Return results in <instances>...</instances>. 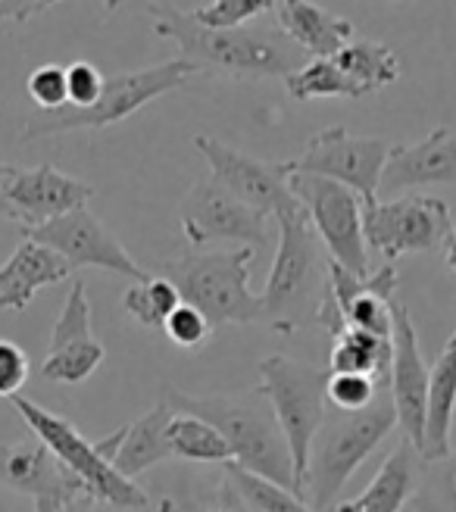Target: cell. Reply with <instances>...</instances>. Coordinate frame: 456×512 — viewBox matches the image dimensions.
I'll list each match as a JSON object with an SVG mask.
<instances>
[{
  "mask_svg": "<svg viewBox=\"0 0 456 512\" xmlns=\"http://www.w3.org/2000/svg\"><path fill=\"white\" fill-rule=\"evenodd\" d=\"M147 16L154 32L166 41H175L182 60L194 63L200 72H219L228 79H288L303 66V54L272 29H204L191 19L188 10L172 4H150Z\"/></svg>",
  "mask_w": 456,
  "mask_h": 512,
  "instance_id": "cell-1",
  "label": "cell"
},
{
  "mask_svg": "<svg viewBox=\"0 0 456 512\" xmlns=\"http://www.w3.org/2000/svg\"><path fill=\"white\" fill-rule=\"evenodd\" d=\"M163 400L175 413H188L210 422L225 438L228 450H232L235 466L260 478H269L297 494L291 450L282 434V425H278L269 400L257 388L244 394H210V397H191L185 391L163 388Z\"/></svg>",
  "mask_w": 456,
  "mask_h": 512,
  "instance_id": "cell-2",
  "label": "cell"
},
{
  "mask_svg": "<svg viewBox=\"0 0 456 512\" xmlns=\"http://www.w3.org/2000/svg\"><path fill=\"white\" fill-rule=\"evenodd\" d=\"M394 428L397 413L388 388H382L375 403L360 409V413H341V409L328 406L325 422L310 447L307 475H303V500L310 503V509L325 512L328 506H335L344 484L360 472L372 450Z\"/></svg>",
  "mask_w": 456,
  "mask_h": 512,
  "instance_id": "cell-3",
  "label": "cell"
},
{
  "mask_svg": "<svg viewBox=\"0 0 456 512\" xmlns=\"http://www.w3.org/2000/svg\"><path fill=\"white\" fill-rule=\"evenodd\" d=\"M278 228H282V241H278L260 303L263 322H269L278 335H294L303 322H316L332 260L325 256V247L303 210L282 219Z\"/></svg>",
  "mask_w": 456,
  "mask_h": 512,
  "instance_id": "cell-4",
  "label": "cell"
},
{
  "mask_svg": "<svg viewBox=\"0 0 456 512\" xmlns=\"http://www.w3.org/2000/svg\"><path fill=\"white\" fill-rule=\"evenodd\" d=\"M194 75H200V69L182 57L147 66V69L110 75L104 82V94H100L97 104L88 110H75L66 104L63 110H50V113L35 110L32 116H25L19 125V141H38V138H50V135L85 132V128L94 132V128L119 125L129 116H135L141 107H147L150 100H157L169 91H179L182 85H188L194 79Z\"/></svg>",
  "mask_w": 456,
  "mask_h": 512,
  "instance_id": "cell-5",
  "label": "cell"
},
{
  "mask_svg": "<svg viewBox=\"0 0 456 512\" xmlns=\"http://www.w3.org/2000/svg\"><path fill=\"white\" fill-rule=\"evenodd\" d=\"M253 263H257V253L250 247L210 253L194 250L182 260L166 263L163 278L172 281L182 303L204 313L213 331L222 325H253L263 322V303L247 285Z\"/></svg>",
  "mask_w": 456,
  "mask_h": 512,
  "instance_id": "cell-6",
  "label": "cell"
},
{
  "mask_svg": "<svg viewBox=\"0 0 456 512\" xmlns=\"http://www.w3.org/2000/svg\"><path fill=\"white\" fill-rule=\"evenodd\" d=\"M260 384L257 391L269 400L272 413L282 425V434L291 450L294 484L303 497V475H307V459L316 431L325 422V388H328V369L291 360V356L272 353L257 366Z\"/></svg>",
  "mask_w": 456,
  "mask_h": 512,
  "instance_id": "cell-7",
  "label": "cell"
},
{
  "mask_svg": "<svg viewBox=\"0 0 456 512\" xmlns=\"http://www.w3.org/2000/svg\"><path fill=\"white\" fill-rule=\"evenodd\" d=\"M10 403L19 413V419L29 425V431L35 434V438L85 484L94 503H107L113 509H135V512L150 506V497L138 488V484L125 481L110 466V459L97 450V444L88 441L66 416L50 413V409H44L41 403L22 397V394L13 397Z\"/></svg>",
  "mask_w": 456,
  "mask_h": 512,
  "instance_id": "cell-8",
  "label": "cell"
},
{
  "mask_svg": "<svg viewBox=\"0 0 456 512\" xmlns=\"http://www.w3.org/2000/svg\"><path fill=\"white\" fill-rule=\"evenodd\" d=\"M288 188L307 213L328 260L353 278H366L372 269L363 238V200L350 188L316 175H288Z\"/></svg>",
  "mask_w": 456,
  "mask_h": 512,
  "instance_id": "cell-9",
  "label": "cell"
},
{
  "mask_svg": "<svg viewBox=\"0 0 456 512\" xmlns=\"http://www.w3.org/2000/svg\"><path fill=\"white\" fill-rule=\"evenodd\" d=\"M391 144L382 138H357L344 125L322 128L310 138L300 157L282 160L285 175H316L350 188L363 200V207L378 200V185L388 163Z\"/></svg>",
  "mask_w": 456,
  "mask_h": 512,
  "instance_id": "cell-10",
  "label": "cell"
},
{
  "mask_svg": "<svg viewBox=\"0 0 456 512\" xmlns=\"http://www.w3.org/2000/svg\"><path fill=\"white\" fill-rule=\"evenodd\" d=\"M453 232V213L441 197L403 194L394 200H375L363 207V238L366 247L382 253L385 263L400 256L428 253L444 247Z\"/></svg>",
  "mask_w": 456,
  "mask_h": 512,
  "instance_id": "cell-11",
  "label": "cell"
},
{
  "mask_svg": "<svg viewBox=\"0 0 456 512\" xmlns=\"http://www.w3.org/2000/svg\"><path fill=\"white\" fill-rule=\"evenodd\" d=\"M194 147L204 153L216 182L232 197L247 203L250 210H257L266 219L272 216L275 222L300 213V203L288 188V175L282 163H263L257 157H250V153L207 135H197Z\"/></svg>",
  "mask_w": 456,
  "mask_h": 512,
  "instance_id": "cell-12",
  "label": "cell"
},
{
  "mask_svg": "<svg viewBox=\"0 0 456 512\" xmlns=\"http://www.w3.org/2000/svg\"><path fill=\"white\" fill-rule=\"evenodd\" d=\"M179 225L191 247L207 244H241L253 253H263L269 247L266 216L250 210L247 203L228 194L216 178H200V182L185 194L179 207Z\"/></svg>",
  "mask_w": 456,
  "mask_h": 512,
  "instance_id": "cell-13",
  "label": "cell"
},
{
  "mask_svg": "<svg viewBox=\"0 0 456 512\" xmlns=\"http://www.w3.org/2000/svg\"><path fill=\"white\" fill-rule=\"evenodd\" d=\"M22 238H29L35 244H44L47 250L60 253L72 272L94 266V269L129 278V281H135V285L150 278V272L132 260V253L119 244V238L88 207L75 210L57 222H47L41 228H29V232H22Z\"/></svg>",
  "mask_w": 456,
  "mask_h": 512,
  "instance_id": "cell-14",
  "label": "cell"
},
{
  "mask_svg": "<svg viewBox=\"0 0 456 512\" xmlns=\"http://www.w3.org/2000/svg\"><path fill=\"white\" fill-rule=\"evenodd\" d=\"M0 484L35 503V512H60L75 500H91L88 488L35 434L16 444H0Z\"/></svg>",
  "mask_w": 456,
  "mask_h": 512,
  "instance_id": "cell-15",
  "label": "cell"
},
{
  "mask_svg": "<svg viewBox=\"0 0 456 512\" xmlns=\"http://www.w3.org/2000/svg\"><path fill=\"white\" fill-rule=\"evenodd\" d=\"M91 197L94 188L88 182L44 163L35 169H16L0 197V216L29 232V228H41L75 210H85Z\"/></svg>",
  "mask_w": 456,
  "mask_h": 512,
  "instance_id": "cell-16",
  "label": "cell"
},
{
  "mask_svg": "<svg viewBox=\"0 0 456 512\" xmlns=\"http://www.w3.org/2000/svg\"><path fill=\"white\" fill-rule=\"evenodd\" d=\"M104 360L107 350L94 338L85 281H72V288L63 300V310L54 328H50L41 378L54 384H82L104 366Z\"/></svg>",
  "mask_w": 456,
  "mask_h": 512,
  "instance_id": "cell-17",
  "label": "cell"
},
{
  "mask_svg": "<svg viewBox=\"0 0 456 512\" xmlns=\"http://www.w3.org/2000/svg\"><path fill=\"white\" fill-rule=\"evenodd\" d=\"M394 335H391V375L388 391L397 413V428L403 431L416 450H422V431H425V400H428V375L432 369L425 366V356L419 347L416 325L410 319V310L394 300Z\"/></svg>",
  "mask_w": 456,
  "mask_h": 512,
  "instance_id": "cell-18",
  "label": "cell"
},
{
  "mask_svg": "<svg viewBox=\"0 0 456 512\" xmlns=\"http://www.w3.org/2000/svg\"><path fill=\"white\" fill-rule=\"evenodd\" d=\"M428 185H456V132L444 125L416 144L391 147L378 194L400 197Z\"/></svg>",
  "mask_w": 456,
  "mask_h": 512,
  "instance_id": "cell-19",
  "label": "cell"
},
{
  "mask_svg": "<svg viewBox=\"0 0 456 512\" xmlns=\"http://www.w3.org/2000/svg\"><path fill=\"white\" fill-rule=\"evenodd\" d=\"M172 416H175V409L166 400H160L157 406H150L144 416L110 431L107 438H100L94 444L110 459V466L125 481H135L147 469H154V466L169 463L172 459V450H169Z\"/></svg>",
  "mask_w": 456,
  "mask_h": 512,
  "instance_id": "cell-20",
  "label": "cell"
},
{
  "mask_svg": "<svg viewBox=\"0 0 456 512\" xmlns=\"http://www.w3.org/2000/svg\"><path fill=\"white\" fill-rule=\"evenodd\" d=\"M269 13L282 35L300 54H310L313 60H332L357 32L350 19L328 13L319 4H307V0H272Z\"/></svg>",
  "mask_w": 456,
  "mask_h": 512,
  "instance_id": "cell-21",
  "label": "cell"
},
{
  "mask_svg": "<svg viewBox=\"0 0 456 512\" xmlns=\"http://www.w3.org/2000/svg\"><path fill=\"white\" fill-rule=\"evenodd\" d=\"M69 275L72 269L60 253L22 238V244L10 253V260L0 266V310L25 313L41 288L60 285Z\"/></svg>",
  "mask_w": 456,
  "mask_h": 512,
  "instance_id": "cell-22",
  "label": "cell"
},
{
  "mask_svg": "<svg viewBox=\"0 0 456 512\" xmlns=\"http://www.w3.org/2000/svg\"><path fill=\"white\" fill-rule=\"evenodd\" d=\"M419 469H422L419 450L407 438H400L391 447V453L385 456L382 469H378L375 478L366 484V491L360 497L338 503L335 512H400V509H407L416 494Z\"/></svg>",
  "mask_w": 456,
  "mask_h": 512,
  "instance_id": "cell-23",
  "label": "cell"
},
{
  "mask_svg": "<svg viewBox=\"0 0 456 512\" xmlns=\"http://www.w3.org/2000/svg\"><path fill=\"white\" fill-rule=\"evenodd\" d=\"M456 416V347L447 344L428 375V400H425V431L422 450L425 459H441L450 453V431Z\"/></svg>",
  "mask_w": 456,
  "mask_h": 512,
  "instance_id": "cell-24",
  "label": "cell"
},
{
  "mask_svg": "<svg viewBox=\"0 0 456 512\" xmlns=\"http://www.w3.org/2000/svg\"><path fill=\"white\" fill-rule=\"evenodd\" d=\"M328 375H366L388 384L391 375V341L375 338L360 328H344L332 338Z\"/></svg>",
  "mask_w": 456,
  "mask_h": 512,
  "instance_id": "cell-25",
  "label": "cell"
},
{
  "mask_svg": "<svg viewBox=\"0 0 456 512\" xmlns=\"http://www.w3.org/2000/svg\"><path fill=\"white\" fill-rule=\"evenodd\" d=\"M332 60L338 63V69L347 75V79L363 91V97L394 85L403 75L397 54L388 44H378V41H363V38L357 41L353 38Z\"/></svg>",
  "mask_w": 456,
  "mask_h": 512,
  "instance_id": "cell-26",
  "label": "cell"
},
{
  "mask_svg": "<svg viewBox=\"0 0 456 512\" xmlns=\"http://www.w3.org/2000/svg\"><path fill=\"white\" fill-rule=\"evenodd\" d=\"M219 488H225L247 512H316V509H310L307 500L297 497L291 488H282V484L253 475V472H247V469H241L235 463H228L222 469Z\"/></svg>",
  "mask_w": 456,
  "mask_h": 512,
  "instance_id": "cell-27",
  "label": "cell"
},
{
  "mask_svg": "<svg viewBox=\"0 0 456 512\" xmlns=\"http://www.w3.org/2000/svg\"><path fill=\"white\" fill-rule=\"evenodd\" d=\"M169 450L172 459H185V463H232V450H228L222 434L197 416L175 413L169 422Z\"/></svg>",
  "mask_w": 456,
  "mask_h": 512,
  "instance_id": "cell-28",
  "label": "cell"
},
{
  "mask_svg": "<svg viewBox=\"0 0 456 512\" xmlns=\"http://www.w3.org/2000/svg\"><path fill=\"white\" fill-rule=\"evenodd\" d=\"M182 306L179 291L172 288L169 278H154L138 281L122 294V310L129 313L138 325L144 328H163L166 319Z\"/></svg>",
  "mask_w": 456,
  "mask_h": 512,
  "instance_id": "cell-29",
  "label": "cell"
},
{
  "mask_svg": "<svg viewBox=\"0 0 456 512\" xmlns=\"http://www.w3.org/2000/svg\"><path fill=\"white\" fill-rule=\"evenodd\" d=\"M285 88L294 100H322V97H363L338 69L335 60H310L285 79Z\"/></svg>",
  "mask_w": 456,
  "mask_h": 512,
  "instance_id": "cell-30",
  "label": "cell"
},
{
  "mask_svg": "<svg viewBox=\"0 0 456 512\" xmlns=\"http://www.w3.org/2000/svg\"><path fill=\"white\" fill-rule=\"evenodd\" d=\"M413 512H456V450L441 459H422L419 484L410 500Z\"/></svg>",
  "mask_w": 456,
  "mask_h": 512,
  "instance_id": "cell-31",
  "label": "cell"
},
{
  "mask_svg": "<svg viewBox=\"0 0 456 512\" xmlns=\"http://www.w3.org/2000/svg\"><path fill=\"white\" fill-rule=\"evenodd\" d=\"M272 0H213L197 10H188L191 19L204 29H241L250 19L269 13Z\"/></svg>",
  "mask_w": 456,
  "mask_h": 512,
  "instance_id": "cell-32",
  "label": "cell"
},
{
  "mask_svg": "<svg viewBox=\"0 0 456 512\" xmlns=\"http://www.w3.org/2000/svg\"><path fill=\"white\" fill-rule=\"evenodd\" d=\"M382 388H388V384H378L366 375H328L325 400L332 409H341V413H360V409L375 403Z\"/></svg>",
  "mask_w": 456,
  "mask_h": 512,
  "instance_id": "cell-33",
  "label": "cell"
},
{
  "mask_svg": "<svg viewBox=\"0 0 456 512\" xmlns=\"http://www.w3.org/2000/svg\"><path fill=\"white\" fill-rule=\"evenodd\" d=\"M25 91H29L35 110L50 113V110H63L69 104V88H66V69L57 63H44L38 66L29 82H25Z\"/></svg>",
  "mask_w": 456,
  "mask_h": 512,
  "instance_id": "cell-34",
  "label": "cell"
},
{
  "mask_svg": "<svg viewBox=\"0 0 456 512\" xmlns=\"http://www.w3.org/2000/svg\"><path fill=\"white\" fill-rule=\"evenodd\" d=\"M163 331L175 347H185V350H197L213 338V325L204 319V313H197L188 303H182L179 310L166 319Z\"/></svg>",
  "mask_w": 456,
  "mask_h": 512,
  "instance_id": "cell-35",
  "label": "cell"
},
{
  "mask_svg": "<svg viewBox=\"0 0 456 512\" xmlns=\"http://www.w3.org/2000/svg\"><path fill=\"white\" fill-rule=\"evenodd\" d=\"M104 75H100L97 66L79 60L66 66V88H69V107L75 110H88L97 104V97L104 94Z\"/></svg>",
  "mask_w": 456,
  "mask_h": 512,
  "instance_id": "cell-36",
  "label": "cell"
},
{
  "mask_svg": "<svg viewBox=\"0 0 456 512\" xmlns=\"http://www.w3.org/2000/svg\"><path fill=\"white\" fill-rule=\"evenodd\" d=\"M32 375V363L29 353H25L19 344L0 338V397H19V391L29 384Z\"/></svg>",
  "mask_w": 456,
  "mask_h": 512,
  "instance_id": "cell-37",
  "label": "cell"
},
{
  "mask_svg": "<svg viewBox=\"0 0 456 512\" xmlns=\"http://www.w3.org/2000/svg\"><path fill=\"white\" fill-rule=\"evenodd\" d=\"M157 512H247V509L225 488H219L213 500H207V497H163L157 503Z\"/></svg>",
  "mask_w": 456,
  "mask_h": 512,
  "instance_id": "cell-38",
  "label": "cell"
},
{
  "mask_svg": "<svg viewBox=\"0 0 456 512\" xmlns=\"http://www.w3.org/2000/svg\"><path fill=\"white\" fill-rule=\"evenodd\" d=\"M54 4H44V0H0V25L4 22H16L25 25L32 22L35 16L47 13Z\"/></svg>",
  "mask_w": 456,
  "mask_h": 512,
  "instance_id": "cell-39",
  "label": "cell"
},
{
  "mask_svg": "<svg viewBox=\"0 0 456 512\" xmlns=\"http://www.w3.org/2000/svg\"><path fill=\"white\" fill-rule=\"evenodd\" d=\"M444 263L456 275V228H453V232L447 235V241H444Z\"/></svg>",
  "mask_w": 456,
  "mask_h": 512,
  "instance_id": "cell-40",
  "label": "cell"
},
{
  "mask_svg": "<svg viewBox=\"0 0 456 512\" xmlns=\"http://www.w3.org/2000/svg\"><path fill=\"white\" fill-rule=\"evenodd\" d=\"M19 166H10V163H0V197H4V188L10 185V178L16 175Z\"/></svg>",
  "mask_w": 456,
  "mask_h": 512,
  "instance_id": "cell-41",
  "label": "cell"
},
{
  "mask_svg": "<svg viewBox=\"0 0 456 512\" xmlns=\"http://www.w3.org/2000/svg\"><path fill=\"white\" fill-rule=\"evenodd\" d=\"M60 512H94V500H75V503H69V506H63Z\"/></svg>",
  "mask_w": 456,
  "mask_h": 512,
  "instance_id": "cell-42",
  "label": "cell"
},
{
  "mask_svg": "<svg viewBox=\"0 0 456 512\" xmlns=\"http://www.w3.org/2000/svg\"><path fill=\"white\" fill-rule=\"evenodd\" d=\"M447 344H453V347H456V328H453V335H450V341H447Z\"/></svg>",
  "mask_w": 456,
  "mask_h": 512,
  "instance_id": "cell-43",
  "label": "cell"
}]
</instances>
